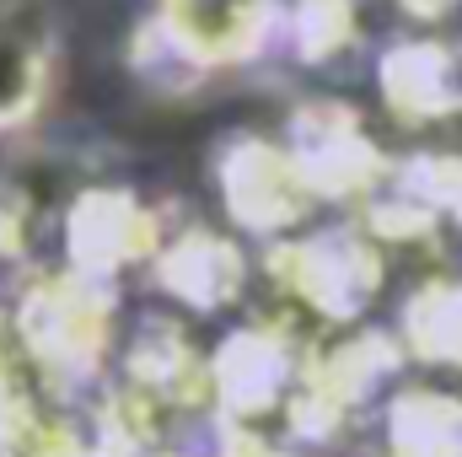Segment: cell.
Masks as SVG:
<instances>
[{
	"label": "cell",
	"mask_w": 462,
	"mask_h": 457,
	"mask_svg": "<svg viewBox=\"0 0 462 457\" xmlns=\"http://www.w3.org/2000/svg\"><path fill=\"white\" fill-rule=\"evenodd\" d=\"M16 340L27 350L32 382L49 398H87L103 387L118 350V285L76 269H38L11 302Z\"/></svg>",
	"instance_id": "obj_1"
},
{
	"label": "cell",
	"mask_w": 462,
	"mask_h": 457,
	"mask_svg": "<svg viewBox=\"0 0 462 457\" xmlns=\"http://www.w3.org/2000/svg\"><path fill=\"white\" fill-rule=\"evenodd\" d=\"M263 269L280 285V296L296 302L307 318L334 323V329H360V318L382 296L387 253L360 221H334V227H312L285 242H269Z\"/></svg>",
	"instance_id": "obj_2"
},
{
	"label": "cell",
	"mask_w": 462,
	"mask_h": 457,
	"mask_svg": "<svg viewBox=\"0 0 462 457\" xmlns=\"http://www.w3.org/2000/svg\"><path fill=\"white\" fill-rule=\"evenodd\" d=\"M403 360H409V350L398 340V329H345L334 344L312 350L307 377L285 409L291 436L301 447H328L334 436H345L398 382Z\"/></svg>",
	"instance_id": "obj_3"
},
{
	"label": "cell",
	"mask_w": 462,
	"mask_h": 457,
	"mask_svg": "<svg viewBox=\"0 0 462 457\" xmlns=\"http://www.w3.org/2000/svg\"><path fill=\"white\" fill-rule=\"evenodd\" d=\"M210 183L221 194V210L236 237L285 242L318 210V200L280 135H258V129L221 135V145L210 151Z\"/></svg>",
	"instance_id": "obj_4"
},
{
	"label": "cell",
	"mask_w": 462,
	"mask_h": 457,
	"mask_svg": "<svg viewBox=\"0 0 462 457\" xmlns=\"http://www.w3.org/2000/svg\"><path fill=\"white\" fill-rule=\"evenodd\" d=\"M280 140H285L291 162L301 167L318 205H355L360 210L393 173L387 151L376 145V135L360 118V108L339 103V98L296 103L285 129H280Z\"/></svg>",
	"instance_id": "obj_5"
},
{
	"label": "cell",
	"mask_w": 462,
	"mask_h": 457,
	"mask_svg": "<svg viewBox=\"0 0 462 457\" xmlns=\"http://www.w3.org/2000/svg\"><path fill=\"white\" fill-rule=\"evenodd\" d=\"M172 205L145 200L129 183H92L65 210V269L118 285L124 269H151L172 237Z\"/></svg>",
	"instance_id": "obj_6"
},
{
	"label": "cell",
	"mask_w": 462,
	"mask_h": 457,
	"mask_svg": "<svg viewBox=\"0 0 462 457\" xmlns=\"http://www.w3.org/2000/svg\"><path fill=\"white\" fill-rule=\"evenodd\" d=\"M307 360H312V344L280 318H253L231 329L210 350V409L258 431V420L291 409L307 377Z\"/></svg>",
	"instance_id": "obj_7"
},
{
	"label": "cell",
	"mask_w": 462,
	"mask_h": 457,
	"mask_svg": "<svg viewBox=\"0 0 462 457\" xmlns=\"http://www.w3.org/2000/svg\"><path fill=\"white\" fill-rule=\"evenodd\" d=\"M285 5L291 0H151L145 16L205 81H216L280 49Z\"/></svg>",
	"instance_id": "obj_8"
},
{
	"label": "cell",
	"mask_w": 462,
	"mask_h": 457,
	"mask_svg": "<svg viewBox=\"0 0 462 457\" xmlns=\"http://www.w3.org/2000/svg\"><path fill=\"white\" fill-rule=\"evenodd\" d=\"M60 11L49 0H0V135H22L43 118L60 87Z\"/></svg>",
	"instance_id": "obj_9"
},
{
	"label": "cell",
	"mask_w": 462,
	"mask_h": 457,
	"mask_svg": "<svg viewBox=\"0 0 462 457\" xmlns=\"http://www.w3.org/2000/svg\"><path fill=\"white\" fill-rule=\"evenodd\" d=\"M145 275H151V291L167 296L172 307H183L194 318H216L242 302V291L253 280V253L242 247L236 231L183 221Z\"/></svg>",
	"instance_id": "obj_10"
},
{
	"label": "cell",
	"mask_w": 462,
	"mask_h": 457,
	"mask_svg": "<svg viewBox=\"0 0 462 457\" xmlns=\"http://www.w3.org/2000/svg\"><path fill=\"white\" fill-rule=\"evenodd\" d=\"M124 387L156 404L167 420L205 415L210 409V350H199L167 318H140V329L124 340Z\"/></svg>",
	"instance_id": "obj_11"
},
{
	"label": "cell",
	"mask_w": 462,
	"mask_h": 457,
	"mask_svg": "<svg viewBox=\"0 0 462 457\" xmlns=\"http://www.w3.org/2000/svg\"><path fill=\"white\" fill-rule=\"evenodd\" d=\"M376 92L398 124H441L462 114V43L436 33L393 38L376 60Z\"/></svg>",
	"instance_id": "obj_12"
},
{
	"label": "cell",
	"mask_w": 462,
	"mask_h": 457,
	"mask_svg": "<svg viewBox=\"0 0 462 457\" xmlns=\"http://www.w3.org/2000/svg\"><path fill=\"white\" fill-rule=\"evenodd\" d=\"M387 457H462V398L441 387H403L382 409Z\"/></svg>",
	"instance_id": "obj_13"
},
{
	"label": "cell",
	"mask_w": 462,
	"mask_h": 457,
	"mask_svg": "<svg viewBox=\"0 0 462 457\" xmlns=\"http://www.w3.org/2000/svg\"><path fill=\"white\" fill-rule=\"evenodd\" d=\"M398 340L409 350V360H420V366L462 371V275L425 280L403 296Z\"/></svg>",
	"instance_id": "obj_14"
},
{
	"label": "cell",
	"mask_w": 462,
	"mask_h": 457,
	"mask_svg": "<svg viewBox=\"0 0 462 457\" xmlns=\"http://www.w3.org/2000/svg\"><path fill=\"white\" fill-rule=\"evenodd\" d=\"M280 49L307 70L349 60L360 49V0H291Z\"/></svg>",
	"instance_id": "obj_15"
},
{
	"label": "cell",
	"mask_w": 462,
	"mask_h": 457,
	"mask_svg": "<svg viewBox=\"0 0 462 457\" xmlns=\"http://www.w3.org/2000/svg\"><path fill=\"white\" fill-rule=\"evenodd\" d=\"M387 189L414 200L436 227H457L462 231V151H420L409 162H393Z\"/></svg>",
	"instance_id": "obj_16"
},
{
	"label": "cell",
	"mask_w": 462,
	"mask_h": 457,
	"mask_svg": "<svg viewBox=\"0 0 462 457\" xmlns=\"http://www.w3.org/2000/svg\"><path fill=\"white\" fill-rule=\"evenodd\" d=\"M124 65H129V76L151 92V98H194L199 87H210L162 33H156V22L151 16H140L134 22V33H129V43H124Z\"/></svg>",
	"instance_id": "obj_17"
},
{
	"label": "cell",
	"mask_w": 462,
	"mask_h": 457,
	"mask_svg": "<svg viewBox=\"0 0 462 457\" xmlns=\"http://www.w3.org/2000/svg\"><path fill=\"white\" fill-rule=\"evenodd\" d=\"M38 275V205L22 183L0 178V291H16Z\"/></svg>",
	"instance_id": "obj_18"
},
{
	"label": "cell",
	"mask_w": 462,
	"mask_h": 457,
	"mask_svg": "<svg viewBox=\"0 0 462 457\" xmlns=\"http://www.w3.org/2000/svg\"><path fill=\"white\" fill-rule=\"evenodd\" d=\"M0 382H32V366H27V350L16 340L11 307H0Z\"/></svg>",
	"instance_id": "obj_19"
},
{
	"label": "cell",
	"mask_w": 462,
	"mask_h": 457,
	"mask_svg": "<svg viewBox=\"0 0 462 457\" xmlns=\"http://www.w3.org/2000/svg\"><path fill=\"white\" fill-rule=\"evenodd\" d=\"M409 22H420V27H436V22H447V16H457L462 0H393Z\"/></svg>",
	"instance_id": "obj_20"
},
{
	"label": "cell",
	"mask_w": 462,
	"mask_h": 457,
	"mask_svg": "<svg viewBox=\"0 0 462 457\" xmlns=\"http://www.w3.org/2000/svg\"><path fill=\"white\" fill-rule=\"evenodd\" d=\"M151 457H194V452H183V447H172V442H162V447H156Z\"/></svg>",
	"instance_id": "obj_21"
}]
</instances>
